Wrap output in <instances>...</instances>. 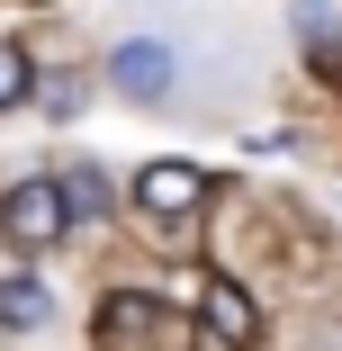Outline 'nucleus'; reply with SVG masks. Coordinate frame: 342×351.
<instances>
[{
	"instance_id": "f257e3e1",
	"label": "nucleus",
	"mask_w": 342,
	"mask_h": 351,
	"mask_svg": "<svg viewBox=\"0 0 342 351\" xmlns=\"http://www.w3.org/2000/svg\"><path fill=\"white\" fill-rule=\"evenodd\" d=\"M108 90L135 99V108L180 99V54H171L162 36H117V45H108Z\"/></svg>"
},
{
	"instance_id": "f03ea898",
	"label": "nucleus",
	"mask_w": 342,
	"mask_h": 351,
	"mask_svg": "<svg viewBox=\"0 0 342 351\" xmlns=\"http://www.w3.org/2000/svg\"><path fill=\"white\" fill-rule=\"evenodd\" d=\"M0 234H10L19 252H45L73 234V198H63V171L54 180H19L10 198H0Z\"/></svg>"
},
{
	"instance_id": "7ed1b4c3",
	"label": "nucleus",
	"mask_w": 342,
	"mask_h": 351,
	"mask_svg": "<svg viewBox=\"0 0 342 351\" xmlns=\"http://www.w3.org/2000/svg\"><path fill=\"white\" fill-rule=\"evenodd\" d=\"M198 198H208V171H198V162H145V171H135V207H145L154 226H180Z\"/></svg>"
},
{
	"instance_id": "20e7f679",
	"label": "nucleus",
	"mask_w": 342,
	"mask_h": 351,
	"mask_svg": "<svg viewBox=\"0 0 342 351\" xmlns=\"http://www.w3.org/2000/svg\"><path fill=\"white\" fill-rule=\"evenodd\" d=\"M45 315H54L45 279H27V270H0V333H36Z\"/></svg>"
},
{
	"instance_id": "39448f33",
	"label": "nucleus",
	"mask_w": 342,
	"mask_h": 351,
	"mask_svg": "<svg viewBox=\"0 0 342 351\" xmlns=\"http://www.w3.org/2000/svg\"><path fill=\"white\" fill-rule=\"evenodd\" d=\"M208 333H217V342H252V333H261V315H252V298L234 289V279L208 289Z\"/></svg>"
},
{
	"instance_id": "423d86ee",
	"label": "nucleus",
	"mask_w": 342,
	"mask_h": 351,
	"mask_svg": "<svg viewBox=\"0 0 342 351\" xmlns=\"http://www.w3.org/2000/svg\"><path fill=\"white\" fill-rule=\"evenodd\" d=\"M63 198H73V217H108V207H117V189H108V171L99 162H63Z\"/></svg>"
},
{
	"instance_id": "0eeeda50",
	"label": "nucleus",
	"mask_w": 342,
	"mask_h": 351,
	"mask_svg": "<svg viewBox=\"0 0 342 351\" xmlns=\"http://www.w3.org/2000/svg\"><path fill=\"white\" fill-rule=\"evenodd\" d=\"M19 99H36V63L19 45H0V108H19Z\"/></svg>"
},
{
	"instance_id": "6e6552de",
	"label": "nucleus",
	"mask_w": 342,
	"mask_h": 351,
	"mask_svg": "<svg viewBox=\"0 0 342 351\" xmlns=\"http://www.w3.org/2000/svg\"><path fill=\"white\" fill-rule=\"evenodd\" d=\"M36 99H45V117H73V108H82V73H54V82H36Z\"/></svg>"
}]
</instances>
